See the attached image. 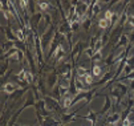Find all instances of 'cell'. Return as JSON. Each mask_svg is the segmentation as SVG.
<instances>
[{
	"instance_id": "obj_10",
	"label": "cell",
	"mask_w": 134,
	"mask_h": 126,
	"mask_svg": "<svg viewBox=\"0 0 134 126\" xmlns=\"http://www.w3.org/2000/svg\"><path fill=\"white\" fill-rule=\"evenodd\" d=\"M124 126H130V121L128 120V118H126V120L124 121Z\"/></svg>"
},
{
	"instance_id": "obj_3",
	"label": "cell",
	"mask_w": 134,
	"mask_h": 126,
	"mask_svg": "<svg viewBox=\"0 0 134 126\" xmlns=\"http://www.w3.org/2000/svg\"><path fill=\"white\" fill-rule=\"evenodd\" d=\"M93 74L94 76H100V74H101V68H100L98 65L93 66Z\"/></svg>"
},
{
	"instance_id": "obj_5",
	"label": "cell",
	"mask_w": 134,
	"mask_h": 126,
	"mask_svg": "<svg viewBox=\"0 0 134 126\" xmlns=\"http://www.w3.org/2000/svg\"><path fill=\"white\" fill-rule=\"evenodd\" d=\"M82 80H85L86 84H92V76H90L89 73H86V76H85V77H84Z\"/></svg>"
},
{
	"instance_id": "obj_9",
	"label": "cell",
	"mask_w": 134,
	"mask_h": 126,
	"mask_svg": "<svg viewBox=\"0 0 134 126\" xmlns=\"http://www.w3.org/2000/svg\"><path fill=\"white\" fill-rule=\"evenodd\" d=\"M129 23H130L132 25H134V16H130V17H129Z\"/></svg>"
},
{
	"instance_id": "obj_7",
	"label": "cell",
	"mask_w": 134,
	"mask_h": 126,
	"mask_svg": "<svg viewBox=\"0 0 134 126\" xmlns=\"http://www.w3.org/2000/svg\"><path fill=\"white\" fill-rule=\"evenodd\" d=\"M49 7V3H40V8L41 9H45V8H48Z\"/></svg>"
},
{
	"instance_id": "obj_8",
	"label": "cell",
	"mask_w": 134,
	"mask_h": 126,
	"mask_svg": "<svg viewBox=\"0 0 134 126\" xmlns=\"http://www.w3.org/2000/svg\"><path fill=\"white\" fill-rule=\"evenodd\" d=\"M70 102H72L70 98H67V100H65V102H64V106H65V108H68V106L70 105Z\"/></svg>"
},
{
	"instance_id": "obj_1",
	"label": "cell",
	"mask_w": 134,
	"mask_h": 126,
	"mask_svg": "<svg viewBox=\"0 0 134 126\" xmlns=\"http://www.w3.org/2000/svg\"><path fill=\"white\" fill-rule=\"evenodd\" d=\"M109 24H110V23H109L108 20H106L105 17H104V19H100V20H98V25H100V28H102V29L108 28Z\"/></svg>"
},
{
	"instance_id": "obj_2",
	"label": "cell",
	"mask_w": 134,
	"mask_h": 126,
	"mask_svg": "<svg viewBox=\"0 0 134 126\" xmlns=\"http://www.w3.org/2000/svg\"><path fill=\"white\" fill-rule=\"evenodd\" d=\"M16 89V86L12 85V84H5V86H4V90L7 92V93H13V90Z\"/></svg>"
},
{
	"instance_id": "obj_6",
	"label": "cell",
	"mask_w": 134,
	"mask_h": 126,
	"mask_svg": "<svg viewBox=\"0 0 134 126\" xmlns=\"http://www.w3.org/2000/svg\"><path fill=\"white\" fill-rule=\"evenodd\" d=\"M15 32H16V36H17L20 40H23V39H24V37H23V32H21L20 29H19V31H15Z\"/></svg>"
},
{
	"instance_id": "obj_4",
	"label": "cell",
	"mask_w": 134,
	"mask_h": 126,
	"mask_svg": "<svg viewBox=\"0 0 134 126\" xmlns=\"http://www.w3.org/2000/svg\"><path fill=\"white\" fill-rule=\"evenodd\" d=\"M112 17H113V12H112V11H106V12H105V19L110 23V21H112Z\"/></svg>"
}]
</instances>
